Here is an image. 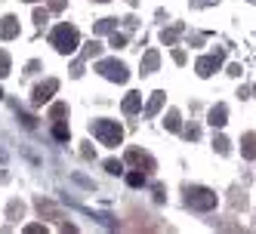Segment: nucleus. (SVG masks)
<instances>
[{
  "label": "nucleus",
  "instance_id": "9b49d317",
  "mask_svg": "<svg viewBox=\"0 0 256 234\" xmlns=\"http://www.w3.org/2000/svg\"><path fill=\"white\" fill-rule=\"evenodd\" d=\"M34 22H47V13L44 10H34Z\"/></svg>",
  "mask_w": 256,
  "mask_h": 234
},
{
  "label": "nucleus",
  "instance_id": "39448f33",
  "mask_svg": "<svg viewBox=\"0 0 256 234\" xmlns=\"http://www.w3.org/2000/svg\"><path fill=\"white\" fill-rule=\"evenodd\" d=\"M99 71H105V77H112V80H124L127 77V74H124V65H117V62H102Z\"/></svg>",
  "mask_w": 256,
  "mask_h": 234
},
{
  "label": "nucleus",
  "instance_id": "f257e3e1",
  "mask_svg": "<svg viewBox=\"0 0 256 234\" xmlns=\"http://www.w3.org/2000/svg\"><path fill=\"white\" fill-rule=\"evenodd\" d=\"M53 46L59 53H74V49H78V31H74L71 25H59L53 31Z\"/></svg>",
  "mask_w": 256,
  "mask_h": 234
},
{
  "label": "nucleus",
  "instance_id": "9d476101",
  "mask_svg": "<svg viewBox=\"0 0 256 234\" xmlns=\"http://www.w3.org/2000/svg\"><path fill=\"white\" fill-rule=\"evenodd\" d=\"M53 132H56V139H62V142H65V139H68V130H65V127H62V123H59V127H56V130H53Z\"/></svg>",
  "mask_w": 256,
  "mask_h": 234
},
{
  "label": "nucleus",
  "instance_id": "f8f14e48",
  "mask_svg": "<svg viewBox=\"0 0 256 234\" xmlns=\"http://www.w3.org/2000/svg\"><path fill=\"white\" fill-rule=\"evenodd\" d=\"M108 173H121V163H117V161H108Z\"/></svg>",
  "mask_w": 256,
  "mask_h": 234
},
{
  "label": "nucleus",
  "instance_id": "423d86ee",
  "mask_svg": "<svg viewBox=\"0 0 256 234\" xmlns=\"http://www.w3.org/2000/svg\"><path fill=\"white\" fill-rule=\"evenodd\" d=\"M189 204H194V206H210L213 197L207 194V191H192V194H189Z\"/></svg>",
  "mask_w": 256,
  "mask_h": 234
},
{
  "label": "nucleus",
  "instance_id": "7ed1b4c3",
  "mask_svg": "<svg viewBox=\"0 0 256 234\" xmlns=\"http://www.w3.org/2000/svg\"><path fill=\"white\" fill-rule=\"evenodd\" d=\"M56 87H59L56 80H47L44 87H37V89H34V105H44V102H49V96L56 93Z\"/></svg>",
  "mask_w": 256,
  "mask_h": 234
},
{
  "label": "nucleus",
  "instance_id": "20e7f679",
  "mask_svg": "<svg viewBox=\"0 0 256 234\" xmlns=\"http://www.w3.org/2000/svg\"><path fill=\"white\" fill-rule=\"evenodd\" d=\"M16 34H19V19H13V15H6V19L0 22V37H3V40H13Z\"/></svg>",
  "mask_w": 256,
  "mask_h": 234
},
{
  "label": "nucleus",
  "instance_id": "0eeeda50",
  "mask_svg": "<svg viewBox=\"0 0 256 234\" xmlns=\"http://www.w3.org/2000/svg\"><path fill=\"white\" fill-rule=\"evenodd\" d=\"M6 74H10V56L0 49V77H6Z\"/></svg>",
  "mask_w": 256,
  "mask_h": 234
},
{
  "label": "nucleus",
  "instance_id": "f03ea898",
  "mask_svg": "<svg viewBox=\"0 0 256 234\" xmlns=\"http://www.w3.org/2000/svg\"><path fill=\"white\" fill-rule=\"evenodd\" d=\"M93 132L105 142V145H117L121 142V127L117 123H108V120H96L93 123Z\"/></svg>",
  "mask_w": 256,
  "mask_h": 234
},
{
  "label": "nucleus",
  "instance_id": "6e6552de",
  "mask_svg": "<svg viewBox=\"0 0 256 234\" xmlns=\"http://www.w3.org/2000/svg\"><path fill=\"white\" fill-rule=\"evenodd\" d=\"M136 108H139V96L133 93V96H130V99H127V102H124V111H127V114H133Z\"/></svg>",
  "mask_w": 256,
  "mask_h": 234
},
{
  "label": "nucleus",
  "instance_id": "ddd939ff",
  "mask_svg": "<svg viewBox=\"0 0 256 234\" xmlns=\"http://www.w3.org/2000/svg\"><path fill=\"white\" fill-rule=\"evenodd\" d=\"M0 99H3V89H0Z\"/></svg>",
  "mask_w": 256,
  "mask_h": 234
},
{
  "label": "nucleus",
  "instance_id": "1a4fd4ad",
  "mask_svg": "<svg viewBox=\"0 0 256 234\" xmlns=\"http://www.w3.org/2000/svg\"><path fill=\"white\" fill-rule=\"evenodd\" d=\"M142 182H145L142 173H130V185H142Z\"/></svg>",
  "mask_w": 256,
  "mask_h": 234
}]
</instances>
